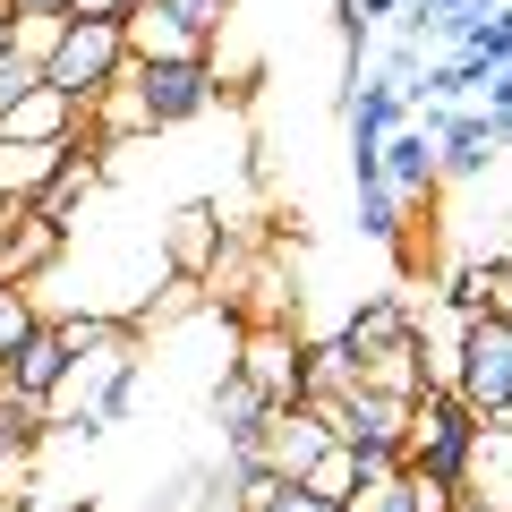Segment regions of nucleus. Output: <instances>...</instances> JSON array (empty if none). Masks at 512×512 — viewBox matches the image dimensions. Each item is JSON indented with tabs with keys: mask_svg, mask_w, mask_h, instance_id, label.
I'll list each match as a JSON object with an SVG mask.
<instances>
[{
	"mask_svg": "<svg viewBox=\"0 0 512 512\" xmlns=\"http://www.w3.org/2000/svg\"><path fill=\"white\" fill-rule=\"evenodd\" d=\"M120 69H128V26L120 18H77L69 9L60 35H52V52H43V86H60L77 111H86Z\"/></svg>",
	"mask_w": 512,
	"mask_h": 512,
	"instance_id": "nucleus-1",
	"label": "nucleus"
},
{
	"mask_svg": "<svg viewBox=\"0 0 512 512\" xmlns=\"http://www.w3.org/2000/svg\"><path fill=\"white\" fill-rule=\"evenodd\" d=\"M120 26H128V60H197L222 43L231 0H137Z\"/></svg>",
	"mask_w": 512,
	"mask_h": 512,
	"instance_id": "nucleus-2",
	"label": "nucleus"
},
{
	"mask_svg": "<svg viewBox=\"0 0 512 512\" xmlns=\"http://www.w3.org/2000/svg\"><path fill=\"white\" fill-rule=\"evenodd\" d=\"M461 402L487 419V410H512V316H461V342H453V376H444Z\"/></svg>",
	"mask_w": 512,
	"mask_h": 512,
	"instance_id": "nucleus-3",
	"label": "nucleus"
},
{
	"mask_svg": "<svg viewBox=\"0 0 512 512\" xmlns=\"http://www.w3.org/2000/svg\"><path fill=\"white\" fill-rule=\"evenodd\" d=\"M470 427H478V410L461 402L453 384H427V393H410V419H402V461H410V470H436V478H461Z\"/></svg>",
	"mask_w": 512,
	"mask_h": 512,
	"instance_id": "nucleus-4",
	"label": "nucleus"
},
{
	"mask_svg": "<svg viewBox=\"0 0 512 512\" xmlns=\"http://www.w3.org/2000/svg\"><path fill=\"white\" fill-rule=\"evenodd\" d=\"M128 77H137L146 128H180V120H197V111L222 103V69H214V52H197V60H128Z\"/></svg>",
	"mask_w": 512,
	"mask_h": 512,
	"instance_id": "nucleus-5",
	"label": "nucleus"
},
{
	"mask_svg": "<svg viewBox=\"0 0 512 512\" xmlns=\"http://www.w3.org/2000/svg\"><path fill=\"white\" fill-rule=\"evenodd\" d=\"M231 367H239V376H248L274 410L308 402V342H299L291 325H256L248 342H239V359H231Z\"/></svg>",
	"mask_w": 512,
	"mask_h": 512,
	"instance_id": "nucleus-6",
	"label": "nucleus"
},
{
	"mask_svg": "<svg viewBox=\"0 0 512 512\" xmlns=\"http://www.w3.org/2000/svg\"><path fill=\"white\" fill-rule=\"evenodd\" d=\"M69 256V231L35 205H0V282H43Z\"/></svg>",
	"mask_w": 512,
	"mask_h": 512,
	"instance_id": "nucleus-7",
	"label": "nucleus"
},
{
	"mask_svg": "<svg viewBox=\"0 0 512 512\" xmlns=\"http://www.w3.org/2000/svg\"><path fill=\"white\" fill-rule=\"evenodd\" d=\"M470 504H495L512 512V410H487L470 427V453H461V478H453Z\"/></svg>",
	"mask_w": 512,
	"mask_h": 512,
	"instance_id": "nucleus-8",
	"label": "nucleus"
},
{
	"mask_svg": "<svg viewBox=\"0 0 512 512\" xmlns=\"http://www.w3.org/2000/svg\"><path fill=\"white\" fill-rule=\"evenodd\" d=\"M325 444H333L325 410H316V402H291V410H265V453H256V461H265L274 478H308V461L325 453Z\"/></svg>",
	"mask_w": 512,
	"mask_h": 512,
	"instance_id": "nucleus-9",
	"label": "nucleus"
},
{
	"mask_svg": "<svg viewBox=\"0 0 512 512\" xmlns=\"http://www.w3.org/2000/svg\"><path fill=\"white\" fill-rule=\"evenodd\" d=\"M154 256H163L171 282H205L222 265V214H214V205H180V214L163 222V248H154Z\"/></svg>",
	"mask_w": 512,
	"mask_h": 512,
	"instance_id": "nucleus-10",
	"label": "nucleus"
},
{
	"mask_svg": "<svg viewBox=\"0 0 512 512\" xmlns=\"http://www.w3.org/2000/svg\"><path fill=\"white\" fill-rule=\"evenodd\" d=\"M384 188H393V197L402 205H436V137H427L419 120H402L393 128V137H384Z\"/></svg>",
	"mask_w": 512,
	"mask_h": 512,
	"instance_id": "nucleus-11",
	"label": "nucleus"
},
{
	"mask_svg": "<svg viewBox=\"0 0 512 512\" xmlns=\"http://www.w3.org/2000/svg\"><path fill=\"white\" fill-rule=\"evenodd\" d=\"M427 359H436V350H427V325H410V333H393L384 350H367V359H359V384L402 393V402H410V393H427V384H436V376H427Z\"/></svg>",
	"mask_w": 512,
	"mask_h": 512,
	"instance_id": "nucleus-12",
	"label": "nucleus"
},
{
	"mask_svg": "<svg viewBox=\"0 0 512 512\" xmlns=\"http://www.w3.org/2000/svg\"><path fill=\"white\" fill-rule=\"evenodd\" d=\"M94 188H103V154H94L86 137H69V154L52 163V180L35 188V214H52L60 231H69V214H77V205L94 197Z\"/></svg>",
	"mask_w": 512,
	"mask_h": 512,
	"instance_id": "nucleus-13",
	"label": "nucleus"
},
{
	"mask_svg": "<svg viewBox=\"0 0 512 512\" xmlns=\"http://www.w3.org/2000/svg\"><path fill=\"white\" fill-rule=\"evenodd\" d=\"M0 376L18 384V393H43V402L60 393V376H69V342H60V325H52V316H43V325L26 333V342L9 350V359H0Z\"/></svg>",
	"mask_w": 512,
	"mask_h": 512,
	"instance_id": "nucleus-14",
	"label": "nucleus"
},
{
	"mask_svg": "<svg viewBox=\"0 0 512 512\" xmlns=\"http://www.w3.org/2000/svg\"><path fill=\"white\" fill-rule=\"evenodd\" d=\"M0 137H35V146H60V137H77V103L60 86H35L18 94V103L0 111Z\"/></svg>",
	"mask_w": 512,
	"mask_h": 512,
	"instance_id": "nucleus-15",
	"label": "nucleus"
},
{
	"mask_svg": "<svg viewBox=\"0 0 512 512\" xmlns=\"http://www.w3.org/2000/svg\"><path fill=\"white\" fill-rule=\"evenodd\" d=\"M60 154H69V137H60V146H35V137H0V205H35V188L52 180Z\"/></svg>",
	"mask_w": 512,
	"mask_h": 512,
	"instance_id": "nucleus-16",
	"label": "nucleus"
},
{
	"mask_svg": "<svg viewBox=\"0 0 512 512\" xmlns=\"http://www.w3.org/2000/svg\"><path fill=\"white\" fill-rule=\"evenodd\" d=\"M43 436H52V402L43 393H18V384L0 376V461H26Z\"/></svg>",
	"mask_w": 512,
	"mask_h": 512,
	"instance_id": "nucleus-17",
	"label": "nucleus"
},
{
	"mask_svg": "<svg viewBox=\"0 0 512 512\" xmlns=\"http://www.w3.org/2000/svg\"><path fill=\"white\" fill-rule=\"evenodd\" d=\"M410 325H419V316H410L402 299H367V308H350V325L333 333V342H342L350 359H367V350H384L393 333H410Z\"/></svg>",
	"mask_w": 512,
	"mask_h": 512,
	"instance_id": "nucleus-18",
	"label": "nucleus"
},
{
	"mask_svg": "<svg viewBox=\"0 0 512 512\" xmlns=\"http://www.w3.org/2000/svg\"><path fill=\"white\" fill-rule=\"evenodd\" d=\"M350 197H359V239H376V248H402L410 239V205L384 180H350Z\"/></svg>",
	"mask_w": 512,
	"mask_h": 512,
	"instance_id": "nucleus-19",
	"label": "nucleus"
},
{
	"mask_svg": "<svg viewBox=\"0 0 512 512\" xmlns=\"http://www.w3.org/2000/svg\"><path fill=\"white\" fill-rule=\"evenodd\" d=\"M342 512H419V504H410V470H402V461H393V470L359 478V487L342 495Z\"/></svg>",
	"mask_w": 512,
	"mask_h": 512,
	"instance_id": "nucleus-20",
	"label": "nucleus"
},
{
	"mask_svg": "<svg viewBox=\"0 0 512 512\" xmlns=\"http://www.w3.org/2000/svg\"><path fill=\"white\" fill-rule=\"evenodd\" d=\"M299 487H316V495H333V504H342V495L359 487V453H350V444H325V453L308 461V478H299Z\"/></svg>",
	"mask_w": 512,
	"mask_h": 512,
	"instance_id": "nucleus-21",
	"label": "nucleus"
},
{
	"mask_svg": "<svg viewBox=\"0 0 512 512\" xmlns=\"http://www.w3.org/2000/svg\"><path fill=\"white\" fill-rule=\"evenodd\" d=\"M35 325H43L35 291H26V282H0V359H9V350H18V342H26Z\"/></svg>",
	"mask_w": 512,
	"mask_h": 512,
	"instance_id": "nucleus-22",
	"label": "nucleus"
},
{
	"mask_svg": "<svg viewBox=\"0 0 512 512\" xmlns=\"http://www.w3.org/2000/svg\"><path fill=\"white\" fill-rule=\"evenodd\" d=\"M470 52L487 60V69H495V60H512V9H504V0H495V9H478V26H470Z\"/></svg>",
	"mask_w": 512,
	"mask_h": 512,
	"instance_id": "nucleus-23",
	"label": "nucleus"
},
{
	"mask_svg": "<svg viewBox=\"0 0 512 512\" xmlns=\"http://www.w3.org/2000/svg\"><path fill=\"white\" fill-rule=\"evenodd\" d=\"M43 86V60L35 52H18V43H9V52H0V111L18 103V94H35Z\"/></svg>",
	"mask_w": 512,
	"mask_h": 512,
	"instance_id": "nucleus-24",
	"label": "nucleus"
},
{
	"mask_svg": "<svg viewBox=\"0 0 512 512\" xmlns=\"http://www.w3.org/2000/svg\"><path fill=\"white\" fill-rule=\"evenodd\" d=\"M478 308L512 316V256H478Z\"/></svg>",
	"mask_w": 512,
	"mask_h": 512,
	"instance_id": "nucleus-25",
	"label": "nucleus"
},
{
	"mask_svg": "<svg viewBox=\"0 0 512 512\" xmlns=\"http://www.w3.org/2000/svg\"><path fill=\"white\" fill-rule=\"evenodd\" d=\"M419 69H427V35H402V43H393V52H384V77L402 86V103H410V94H419Z\"/></svg>",
	"mask_w": 512,
	"mask_h": 512,
	"instance_id": "nucleus-26",
	"label": "nucleus"
},
{
	"mask_svg": "<svg viewBox=\"0 0 512 512\" xmlns=\"http://www.w3.org/2000/svg\"><path fill=\"white\" fill-rule=\"evenodd\" d=\"M444 308H453V316H478V256L444 274Z\"/></svg>",
	"mask_w": 512,
	"mask_h": 512,
	"instance_id": "nucleus-27",
	"label": "nucleus"
},
{
	"mask_svg": "<svg viewBox=\"0 0 512 512\" xmlns=\"http://www.w3.org/2000/svg\"><path fill=\"white\" fill-rule=\"evenodd\" d=\"M478 94H487L478 111H512V60H495V69L478 77Z\"/></svg>",
	"mask_w": 512,
	"mask_h": 512,
	"instance_id": "nucleus-28",
	"label": "nucleus"
},
{
	"mask_svg": "<svg viewBox=\"0 0 512 512\" xmlns=\"http://www.w3.org/2000/svg\"><path fill=\"white\" fill-rule=\"evenodd\" d=\"M77 18H128V9H137V0H69Z\"/></svg>",
	"mask_w": 512,
	"mask_h": 512,
	"instance_id": "nucleus-29",
	"label": "nucleus"
},
{
	"mask_svg": "<svg viewBox=\"0 0 512 512\" xmlns=\"http://www.w3.org/2000/svg\"><path fill=\"white\" fill-rule=\"evenodd\" d=\"M18 18H69V0H9Z\"/></svg>",
	"mask_w": 512,
	"mask_h": 512,
	"instance_id": "nucleus-30",
	"label": "nucleus"
},
{
	"mask_svg": "<svg viewBox=\"0 0 512 512\" xmlns=\"http://www.w3.org/2000/svg\"><path fill=\"white\" fill-rule=\"evenodd\" d=\"M393 9H402V0H359V18L376 26V18H393Z\"/></svg>",
	"mask_w": 512,
	"mask_h": 512,
	"instance_id": "nucleus-31",
	"label": "nucleus"
},
{
	"mask_svg": "<svg viewBox=\"0 0 512 512\" xmlns=\"http://www.w3.org/2000/svg\"><path fill=\"white\" fill-rule=\"evenodd\" d=\"M18 470H26V461H0V504H9V487H18Z\"/></svg>",
	"mask_w": 512,
	"mask_h": 512,
	"instance_id": "nucleus-32",
	"label": "nucleus"
},
{
	"mask_svg": "<svg viewBox=\"0 0 512 512\" xmlns=\"http://www.w3.org/2000/svg\"><path fill=\"white\" fill-rule=\"evenodd\" d=\"M9 26H18V9H9V0H0V52H9Z\"/></svg>",
	"mask_w": 512,
	"mask_h": 512,
	"instance_id": "nucleus-33",
	"label": "nucleus"
},
{
	"mask_svg": "<svg viewBox=\"0 0 512 512\" xmlns=\"http://www.w3.org/2000/svg\"><path fill=\"white\" fill-rule=\"evenodd\" d=\"M0 512H26V495H9V504H0Z\"/></svg>",
	"mask_w": 512,
	"mask_h": 512,
	"instance_id": "nucleus-34",
	"label": "nucleus"
},
{
	"mask_svg": "<svg viewBox=\"0 0 512 512\" xmlns=\"http://www.w3.org/2000/svg\"><path fill=\"white\" fill-rule=\"evenodd\" d=\"M461 9H495V0H461Z\"/></svg>",
	"mask_w": 512,
	"mask_h": 512,
	"instance_id": "nucleus-35",
	"label": "nucleus"
}]
</instances>
